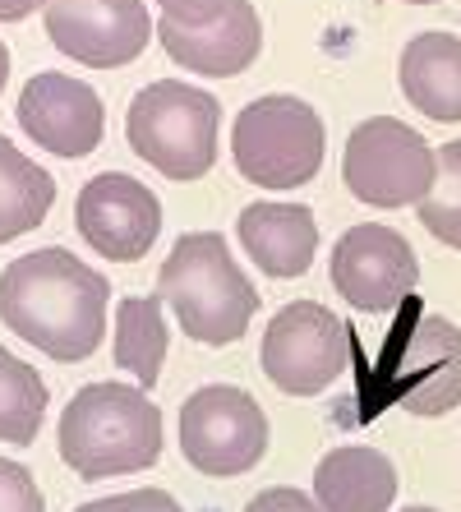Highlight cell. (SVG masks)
<instances>
[{
	"label": "cell",
	"mask_w": 461,
	"mask_h": 512,
	"mask_svg": "<svg viewBox=\"0 0 461 512\" xmlns=\"http://www.w3.org/2000/svg\"><path fill=\"white\" fill-rule=\"evenodd\" d=\"M240 245L268 277H300L319 254V222L305 203H249L236 222Z\"/></svg>",
	"instance_id": "cell-15"
},
{
	"label": "cell",
	"mask_w": 461,
	"mask_h": 512,
	"mask_svg": "<svg viewBox=\"0 0 461 512\" xmlns=\"http://www.w3.org/2000/svg\"><path fill=\"white\" fill-rule=\"evenodd\" d=\"M74 512H180V503L166 489H130V494H111V499L79 503Z\"/></svg>",
	"instance_id": "cell-23"
},
{
	"label": "cell",
	"mask_w": 461,
	"mask_h": 512,
	"mask_svg": "<svg viewBox=\"0 0 461 512\" xmlns=\"http://www.w3.org/2000/svg\"><path fill=\"white\" fill-rule=\"evenodd\" d=\"M157 5H162V10H176V5H185V0H157Z\"/></svg>",
	"instance_id": "cell-27"
},
{
	"label": "cell",
	"mask_w": 461,
	"mask_h": 512,
	"mask_svg": "<svg viewBox=\"0 0 461 512\" xmlns=\"http://www.w3.org/2000/svg\"><path fill=\"white\" fill-rule=\"evenodd\" d=\"M402 93L420 116L457 125L461 120V37L415 33L402 51Z\"/></svg>",
	"instance_id": "cell-17"
},
{
	"label": "cell",
	"mask_w": 461,
	"mask_h": 512,
	"mask_svg": "<svg viewBox=\"0 0 461 512\" xmlns=\"http://www.w3.org/2000/svg\"><path fill=\"white\" fill-rule=\"evenodd\" d=\"M342 176L346 190L369 208H406V203L420 208L434 190L438 157L406 120L369 116L346 139Z\"/></svg>",
	"instance_id": "cell-6"
},
{
	"label": "cell",
	"mask_w": 461,
	"mask_h": 512,
	"mask_svg": "<svg viewBox=\"0 0 461 512\" xmlns=\"http://www.w3.org/2000/svg\"><path fill=\"white\" fill-rule=\"evenodd\" d=\"M180 453L194 471L213 480L245 476L268 453V416L245 388H194L190 402L180 406Z\"/></svg>",
	"instance_id": "cell-7"
},
{
	"label": "cell",
	"mask_w": 461,
	"mask_h": 512,
	"mask_svg": "<svg viewBox=\"0 0 461 512\" xmlns=\"http://www.w3.org/2000/svg\"><path fill=\"white\" fill-rule=\"evenodd\" d=\"M406 512H434V508H406Z\"/></svg>",
	"instance_id": "cell-29"
},
{
	"label": "cell",
	"mask_w": 461,
	"mask_h": 512,
	"mask_svg": "<svg viewBox=\"0 0 461 512\" xmlns=\"http://www.w3.org/2000/svg\"><path fill=\"white\" fill-rule=\"evenodd\" d=\"M328 130L323 116L300 97L268 93L249 102L231 130V153L245 180L263 190H300L319 176Z\"/></svg>",
	"instance_id": "cell-5"
},
{
	"label": "cell",
	"mask_w": 461,
	"mask_h": 512,
	"mask_svg": "<svg viewBox=\"0 0 461 512\" xmlns=\"http://www.w3.org/2000/svg\"><path fill=\"white\" fill-rule=\"evenodd\" d=\"M259 365L286 397H319L351 365V333L319 300H291L286 310L272 314Z\"/></svg>",
	"instance_id": "cell-8"
},
{
	"label": "cell",
	"mask_w": 461,
	"mask_h": 512,
	"mask_svg": "<svg viewBox=\"0 0 461 512\" xmlns=\"http://www.w3.org/2000/svg\"><path fill=\"white\" fill-rule=\"evenodd\" d=\"M47 416V383L33 365L0 346V443L28 448Z\"/></svg>",
	"instance_id": "cell-20"
},
{
	"label": "cell",
	"mask_w": 461,
	"mask_h": 512,
	"mask_svg": "<svg viewBox=\"0 0 461 512\" xmlns=\"http://www.w3.org/2000/svg\"><path fill=\"white\" fill-rule=\"evenodd\" d=\"M420 282L411 240L383 222H360L332 245V286L360 314L397 310Z\"/></svg>",
	"instance_id": "cell-10"
},
{
	"label": "cell",
	"mask_w": 461,
	"mask_h": 512,
	"mask_svg": "<svg viewBox=\"0 0 461 512\" xmlns=\"http://www.w3.org/2000/svg\"><path fill=\"white\" fill-rule=\"evenodd\" d=\"M107 300V277L60 245L19 254L0 273V323L60 365H79L102 346Z\"/></svg>",
	"instance_id": "cell-1"
},
{
	"label": "cell",
	"mask_w": 461,
	"mask_h": 512,
	"mask_svg": "<svg viewBox=\"0 0 461 512\" xmlns=\"http://www.w3.org/2000/svg\"><path fill=\"white\" fill-rule=\"evenodd\" d=\"M314 503L323 512H388L397 503V466L365 443L332 448L314 466Z\"/></svg>",
	"instance_id": "cell-16"
},
{
	"label": "cell",
	"mask_w": 461,
	"mask_h": 512,
	"mask_svg": "<svg viewBox=\"0 0 461 512\" xmlns=\"http://www.w3.org/2000/svg\"><path fill=\"white\" fill-rule=\"evenodd\" d=\"M222 102L194 84L157 79L130 102L125 134L130 148L166 180H199L217 162Z\"/></svg>",
	"instance_id": "cell-4"
},
{
	"label": "cell",
	"mask_w": 461,
	"mask_h": 512,
	"mask_svg": "<svg viewBox=\"0 0 461 512\" xmlns=\"http://www.w3.org/2000/svg\"><path fill=\"white\" fill-rule=\"evenodd\" d=\"M56 443L79 480L148 471L162 457V411L130 383H88L65 402Z\"/></svg>",
	"instance_id": "cell-2"
},
{
	"label": "cell",
	"mask_w": 461,
	"mask_h": 512,
	"mask_svg": "<svg viewBox=\"0 0 461 512\" xmlns=\"http://www.w3.org/2000/svg\"><path fill=\"white\" fill-rule=\"evenodd\" d=\"M245 512H323V508L309 499V494H300V489L272 485V489H263V494H254Z\"/></svg>",
	"instance_id": "cell-24"
},
{
	"label": "cell",
	"mask_w": 461,
	"mask_h": 512,
	"mask_svg": "<svg viewBox=\"0 0 461 512\" xmlns=\"http://www.w3.org/2000/svg\"><path fill=\"white\" fill-rule=\"evenodd\" d=\"M420 227L434 240L461 250V139L438 148V176L434 190L420 203Z\"/></svg>",
	"instance_id": "cell-21"
},
{
	"label": "cell",
	"mask_w": 461,
	"mask_h": 512,
	"mask_svg": "<svg viewBox=\"0 0 461 512\" xmlns=\"http://www.w3.org/2000/svg\"><path fill=\"white\" fill-rule=\"evenodd\" d=\"M19 130L56 157H88L107 134V111L83 79L47 70L19 93Z\"/></svg>",
	"instance_id": "cell-13"
},
{
	"label": "cell",
	"mask_w": 461,
	"mask_h": 512,
	"mask_svg": "<svg viewBox=\"0 0 461 512\" xmlns=\"http://www.w3.org/2000/svg\"><path fill=\"white\" fill-rule=\"evenodd\" d=\"M406 5H438V0H406Z\"/></svg>",
	"instance_id": "cell-28"
},
{
	"label": "cell",
	"mask_w": 461,
	"mask_h": 512,
	"mask_svg": "<svg viewBox=\"0 0 461 512\" xmlns=\"http://www.w3.org/2000/svg\"><path fill=\"white\" fill-rule=\"evenodd\" d=\"M157 296L176 310L180 333L203 346H231L249 333L259 291L240 273L217 231L180 236L157 273Z\"/></svg>",
	"instance_id": "cell-3"
},
{
	"label": "cell",
	"mask_w": 461,
	"mask_h": 512,
	"mask_svg": "<svg viewBox=\"0 0 461 512\" xmlns=\"http://www.w3.org/2000/svg\"><path fill=\"white\" fill-rule=\"evenodd\" d=\"M42 19L51 47L93 70L130 65L157 33L143 0H47Z\"/></svg>",
	"instance_id": "cell-11"
},
{
	"label": "cell",
	"mask_w": 461,
	"mask_h": 512,
	"mask_svg": "<svg viewBox=\"0 0 461 512\" xmlns=\"http://www.w3.org/2000/svg\"><path fill=\"white\" fill-rule=\"evenodd\" d=\"M51 203H56V180L0 134V245L42 227Z\"/></svg>",
	"instance_id": "cell-18"
},
{
	"label": "cell",
	"mask_w": 461,
	"mask_h": 512,
	"mask_svg": "<svg viewBox=\"0 0 461 512\" xmlns=\"http://www.w3.org/2000/svg\"><path fill=\"white\" fill-rule=\"evenodd\" d=\"M37 5H47V0H0V24H14V19H24L33 14Z\"/></svg>",
	"instance_id": "cell-25"
},
{
	"label": "cell",
	"mask_w": 461,
	"mask_h": 512,
	"mask_svg": "<svg viewBox=\"0 0 461 512\" xmlns=\"http://www.w3.org/2000/svg\"><path fill=\"white\" fill-rule=\"evenodd\" d=\"M392 397L411 416H448L461 406V328L443 314H420L406 337L397 370H392Z\"/></svg>",
	"instance_id": "cell-14"
},
{
	"label": "cell",
	"mask_w": 461,
	"mask_h": 512,
	"mask_svg": "<svg viewBox=\"0 0 461 512\" xmlns=\"http://www.w3.org/2000/svg\"><path fill=\"white\" fill-rule=\"evenodd\" d=\"M166 319H162V296H130L120 300L116 310V365L125 374L139 379V388L148 393L162 374L166 360Z\"/></svg>",
	"instance_id": "cell-19"
},
{
	"label": "cell",
	"mask_w": 461,
	"mask_h": 512,
	"mask_svg": "<svg viewBox=\"0 0 461 512\" xmlns=\"http://www.w3.org/2000/svg\"><path fill=\"white\" fill-rule=\"evenodd\" d=\"M157 42L180 70L231 79L254 65L263 47V24L249 0H185L176 10H162Z\"/></svg>",
	"instance_id": "cell-9"
},
{
	"label": "cell",
	"mask_w": 461,
	"mask_h": 512,
	"mask_svg": "<svg viewBox=\"0 0 461 512\" xmlns=\"http://www.w3.org/2000/svg\"><path fill=\"white\" fill-rule=\"evenodd\" d=\"M74 222L102 259L134 263L153 250L157 231H162V203L143 180L125 171H102L79 190Z\"/></svg>",
	"instance_id": "cell-12"
},
{
	"label": "cell",
	"mask_w": 461,
	"mask_h": 512,
	"mask_svg": "<svg viewBox=\"0 0 461 512\" xmlns=\"http://www.w3.org/2000/svg\"><path fill=\"white\" fill-rule=\"evenodd\" d=\"M0 512H47L37 480L10 457H0Z\"/></svg>",
	"instance_id": "cell-22"
},
{
	"label": "cell",
	"mask_w": 461,
	"mask_h": 512,
	"mask_svg": "<svg viewBox=\"0 0 461 512\" xmlns=\"http://www.w3.org/2000/svg\"><path fill=\"white\" fill-rule=\"evenodd\" d=\"M5 79H10V51L0 42V93H5Z\"/></svg>",
	"instance_id": "cell-26"
}]
</instances>
